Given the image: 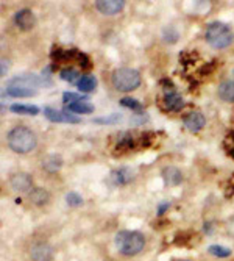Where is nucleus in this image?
I'll return each instance as SVG.
<instances>
[{
    "label": "nucleus",
    "instance_id": "nucleus-1",
    "mask_svg": "<svg viewBox=\"0 0 234 261\" xmlns=\"http://www.w3.org/2000/svg\"><path fill=\"white\" fill-rule=\"evenodd\" d=\"M8 147L19 155H27L38 146V138L31 128L25 125H16L6 135Z\"/></svg>",
    "mask_w": 234,
    "mask_h": 261
},
{
    "label": "nucleus",
    "instance_id": "nucleus-2",
    "mask_svg": "<svg viewBox=\"0 0 234 261\" xmlns=\"http://www.w3.org/2000/svg\"><path fill=\"white\" fill-rule=\"evenodd\" d=\"M116 249L125 257H134L145 247V236L137 230H120L114 236Z\"/></svg>",
    "mask_w": 234,
    "mask_h": 261
},
{
    "label": "nucleus",
    "instance_id": "nucleus-3",
    "mask_svg": "<svg viewBox=\"0 0 234 261\" xmlns=\"http://www.w3.org/2000/svg\"><path fill=\"white\" fill-rule=\"evenodd\" d=\"M205 39L206 42L216 50H222L230 47L234 41L233 30L224 22H211L205 30Z\"/></svg>",
    "mask_w": 234,
    "mask_h": 261
},
{
    "label": "nucleus",
    "instance_id": "nucleus-4",
    "mask_svg": "<svg viewBox=\"0 0 234 261\" xmlns=\"http://www.w3.org/2000/svg\"><path fill=\"white\" fill-rule=\"evenodd\" d=\"M111 83L116 91L131 92L140 86V74L131 67H119L111 74Z\"/></svg>",
    "mask_w": 234,
    "mask_h": 261
},
{
    "label": "nucleus",
    "instance_id": "nucleus-5",
    "mask_svg": "<svg viewBox=\"0 0 234 261\" xmlns=\"http://www.w3.org/2000/svg\"><path fill=\"white\" fill-rule=\"evenodd\" d=\"M38 92V80L33 77L22 75L14 77L8 81L6 94L11 97H31Z\"/></svg>",
    "mask_w": 234,
    "mask_h": 261
},
{
    "label": "nucleus",
    "instance_id": "nucleus-6",
    "mask_svg": "<svg viewBox=\"0 0 234 261\" xmlns=\"http://www.w3.org/2000/svg\"><path fill=\"white\" fill-rule=\"evenodd\" d=\"M28 254H30L31 261H53L55 251L49 243L36 241V243L31 244Z\"/></svg>",
    "mask_w": 234,
    "mask_h": 261
},
{
    "label": "nucleus",
    "instance_id": "nucleus-7",
    "mask_svg": "<svg viewBox=\"0 0 234 261\" xmlns=\"http://www.w3.org/2000/svg\"><path fill=\"white\" fill-rule=\"evenodd\" d=\"M9 186L14 193H30L33 189V177L27 172H16L9 177Z\"/></svg>",
    "mask_w": 234,
    "mask_h": 261
},
{
    "label": "nucleus",
    "instance_id": "nucleus-8",
    "mask_svg": "<svg viewBox=\"0 0 234 261\" xmlns=\"http://www.w3.org/2000/svg\"><path fill=\"white\" fill-rule=\"evenodd\" d=\"M44 116H45V119H47V121L55 122V124H63V122L78 124V122H80L78 117H75L72 113H69L67 110H64V111H58V110L52 108V106H45V108H44Z\"/></svg>",
    "mask_w": 234,
    "mask_h": 261
},
{
    "label": "nucleus",
    "instance_id": "nucleus-9",
    "mask_svg": "<svg viewBox=\"0 0 234 261\" xmlns=\"http://www.w3.org/2000/svg\"><path fill=\"white\" fill-rule=\"evenodd\" d=\"M14 23L16 27L22 31H30L34 25H36V17L34 13L28 8H22L14 14Z\"/></svg>",
    "mask_w": 234,
    "mask_h": 261
},
{
    "label": "nucleus",
    "instance_id": "nucleus-10",
    "mask_svg": "<svg viewBox=\"0 0 234 261\" xmlns=\"http://www.w3.org/2000/svg\"><path fill=\"white\" fill-rule=\"evenodd\" d=\"M134 177H136V172L133 169H130V168H119V169L111 171L108 180L114 186H123L126 183L133 182Z\"/></svg>",
    "mask_w": 234,
    "mask_h": 261
},
{
    "label": "nucleus",
    "instance_id": "nucleus-11",
    "mask_svg": "<svg viewBox=\"0 0 234 261\" xmlns=\"http://www.w3.org/2000/svg\"><path fill=\"white\" fill-rule=\"evenodd\" d=\"M96 8L103 16H116L125 8L123 0H97Z\"/></svg>",
    "mask_w": 234,
    "mask_h": 261
},
{
    "label": "nucleus",
    "instance_id": "nucleus-12",
    "mask_svg": "<svg viewBox=\"0 0 234 261\" xmlns=\"http://www.w3.org/2000/svg\"><path fill=\"white\" fill-rule=\"evenodd\" d=\"M183 124L189 132H200L206 125V117L202 111H192L187 116H184Z\"/></svg>",
    "mask_w": 234,
    "mask_h": 261
},
{
    "label": "nucleus",
    "instance_id": "nucleus-13",
    "mask_svg": "<svg viewBox=\"0 0 234 261\" xmlns=\"http://www.w3.org/2000/svg\"><path fill=\"white\" fill-rule=\"evenodd\" d=\"M161 175H162L164 183L167 186H178L183 183V179H184L183 172L178 168H175V166H167V168H164Z\"/></svg>",
    "mask_w": 234,
    "mask_h": 261
},
{
    "label": "nucleus",
    "instance_id": "nucleus-14",
    "mask_svg": "<svg viewBox=\"0 0 234 261\" xmlns=\"http://www.w3.org/2000/svg\"><path fill=\"white\" fill-rule=\"evenodd\" d=\"M28 200L34 207H45L50 202V193L45 188L36 186L28 193Z\"/></svg>",
    "mask_w": 234,
    "mask_h": 261
},
{
    "label": "nucleus",
    "instance_id": "nucleus-15",
    "mask_svg": "<svg viewBox=\"0 0 234 261\" xmlns=\"http://www.w3.org/2000/svg\"><path fill=\"white\" fill-rule=\"evenodd\" d=\"M42 169L49 174H55L58 171H61L63 168V158L61 155H58V153H50V155H47L44 160H42Z\"/></svg>",
    "mask_w": 234,
    "mask_h": 261
},
{
    "label": "nucleus",
    "instance_id": "nucleus-16",
    "mask_svg": "<svg viewBox=\"0 0 234 261\" xmlns=\"http://www.w3.org/2000/svg\"><path fill=\"white\" fill-rule=\"evenodd\" d=\"M217 96L227 103H234V80L222 81L217 88Z\"/></svg>",
    "mask_w": 234,
    "mask_h": 261
},
{
    "label": "nucleus",
    "instance_id": "nucleus-17",
    "mask_svg": "<svg viewBox=\"0 0 234 261\" xmlns=\"http://www.w3.org/2000/svg\"><path fill=\"white\" fill-rule=\"evenodd\" d=\"M164 105H166V110L169 111H180L184 106V100L177 91H172V92H166V96H164Z\"/></svg>",
    "mask_w": 234,
    "mask_h": 261
},
{
    "label": "nucleus",
    "instance_id": "nucleus-18",
    "mask_svg": "<svg viewBox=\"0 0 234 261\" xmlns=\"http://www.w3.org/2000/svg\"><path fill=\"white\" fill-rule=\"evenodd\" d=\"M97 88V78L94 75H81L77 81V89L80 92H92Z\"/></svg>",
    "mask_w": 234,
    "mask_h": 261
},
{
    "label": "nucleus",
    "instance_id": "nucleus-19",
    "mask_svg": "<svg viewBox=\"0 0 234 261\" xmlns=\"http://www.w3.org/2000/svg\"><path fill=\"white\" fill-rule=\"evenodd\" d=\"M11 113L14 114H27V116H36L39 114V108L36 105H25V103H13L9 106Z\"/></svg>",
    "mask_w": 234,
    "mask_h": 261
},
{
    "label": "nucleus",
    "instance_id": "nucleus-20",
    "mask_svg": "<svg viewBox=\"0 0 234 261\" xmlns=\"http://www.w3.org/2000/svg\"><path fill=\"white\" fill-rule=\"evenodd\" d=\"M67 106V111L70 113H75V114H91L94 113V105L88 100L85 102H75V103H70V105H66Z\"/></svg>",
    "mask_w": 234,
    "mask_h": 261
},
{
    "label": "nucleus",
    "instance_id": "nucleus-21",
    "mask_svg": "<svg viewBox=\"0 0 234 261\" xmlns=\"http://www.w3.org/2000/svg\"><path fill=\"white\" fill-rule=\"evenodd\" d=\"M162 39H164V42H167V44H175V42H178V39H180V33H178L177 28L172 27V25L164 27L162 28Z\"/></svg>",
    "mask_w": 234,
    "mask_h": 261
},
{
    "label": "nucleus",
    "instance_id": "nucleus-22",
    "mask_svg": "<svg viewBox=\"0 0 234 261\" xmlns=\"http://www.w3.org/2000/svg\"><path fill=\"white\" fill-rule=\"evenodd\" d=\"M208 254L216 257V258H228L231 255V249L219 246V244H213V246L208 247Z\"/></svg>",
    "mask_w": 234,
    "mask_h": 261
},
{
    "label": "nucleus",
    "instance_id": "nucleus-23",
    "mask_svg": "<svg viewBox=\"0 0 234 261\" xmlns=\"http://www.w3.org/2000/svg\"><path fill=\"white\" fill-rule=\"evenodd\" d=\"M66 204L69 207H72V208H78V207H83L85 200H83V197H81L78 193L70 191V193L66 194Z\"/></svg>",
    "mask_w": 234,
    "mask_h": 261
},
{
    "label": "nucleus",
    "instance_id": "nucleus-24",
    "mask_svg": "<svg viewBox=\"0 0 234 261\" xmlns=\"http://www.w3.org/2000/svg\"><path fill=\"white\" fill-rule=\"evenodd\" d=\"M88 100V97L85 96H81L80 92H72V91H66L63 94V102L66 105H70V103H75V102H85Z\"/></svg>",
    "mask_w": 234,
    "mask_h": 261
},
{
    "label": "nucleus",
    "instance_id": "nucleus-25",
    "mask_svg": "<svg viewBox=\"0 0 234 261\" xmlns=\"http://www.w3.org/2000/svg\"><path fill=\"white\" fill-rule=\"evenodd\" d=\"M78 77H80V72L74 67H66L60 72V78L64 81H74V80H78Z\"/></svg>",
    "mask_w": 234,
    "mask_h": 261
},
{
    "label": "nucleus",
    "instance_id": "nucleus-26",
    "mask_svg": "<svg viewBox=\"0 0 234 261\" xmlns=\"http://www.w3.org/2000/svg\"><path fill=\"white\" fill-rule=\"evenodd\" d=\"M122 121V114H111V116H102L94 122L96 124H117Z\"/></svg>",
    "mask_w": 234,
    "mask_h": 261
},
{
    "label": "nucleus",
    "instance_id": "nucleus-27",
    "mask_svg": "<svg viewBox=\"0 0 234 261\" xmlns=\"http://www.w3.org/2000/svg\"><path fill=\"white\" fill-rule=\"evenodd\" d=\"M120 105L126 106V108H131V110H134V111H137V110L142 108V105H140V102L136 100V99H133V97H123V99H120Z\"/></svg>",
    "mask_w": 234,
    "mask_h": 261
},
{
    "label": "nucleus",
    "instance_id": "nucleus-28",
    "mask_svg": "<svg viewBox=\"0 0 234 261\" xmlns=\"http://www.w3.org/2000/svg\"><path fill=\"white\" fill-rule=\"evenodd\" d=\"M169 208H170V202H162V204H159V207H158L156 215H158V216H162L164 213H166Z\"/></svg>",
    "mask_w": 234,
    "mask_h": 261
},
{
    "label": "nucleus",
    "instance_id": "nucleus-29",
    "mask_svg": "<svg viewBox=\"0 0 234 261\" xmlns=\"http://www.w3.org/2000/svg\"><path fill=\"white\" fill-rule=\"evenodd\" d=\"M8 66H9V61L5 60V58H2V69H0V75L5 77L6 72H8Z\"/></svg>",
    "mask_w": 234,
    "mask_h": 261
},
{
    "label": "nucleus",
    "instance_id": "nucleus-30",
    "mask_svg": "<svg viewBox=\"0 0 234 261\" xmlns=\"http://www.w3.org/2000/svg\"><path fill=\"white\" fill-rule=\"evenodd\" d=\"M183 261H187V260H183Z\"/></svg>",
    "mask_w": 234,
    "mask_h": 261
}]
</instances>
